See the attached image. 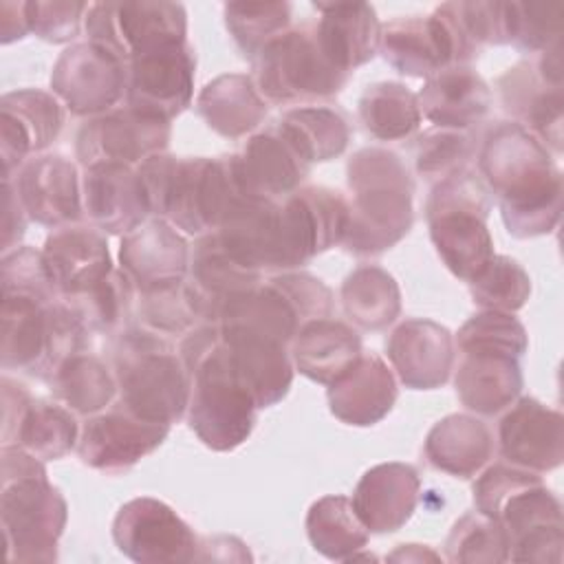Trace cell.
I'll return each instance as SVG.
<instances>
[{
    "label": "cell",
    "instance_id": "1",
    "mask_svg": "<svg viewBox=\"0 0 564 564\" xmlns=\"http://www.w3.org/2000/svg\"><path fill=\"white\" fill-rule=\"evenodd\" d=\"M478 170L516 238L553 231L562 212V172L551 152L516 121L498 123L478 154Z\"/></svg>",
    "mask_w": 564,
    "mask_h": 564
},
{
    "label": "cell",
    "instance_id": "2",
    "mask_svg": "<svg viewBox=\"0 0 564 564\" xmlns=\"http://www.w3.org/2000/svg\"><path fill=\"white\" fill-rule=\"evenodd\" d=\"M178 352L189 377V427L209 449H236L251 436L260 405L234 370L218 322L192 328Z\"/></svg>",
    "mask_w": 564,
    "mask_h": 564
},
{
    "label": "cell",
    "instance_id": "3",
    "mask_svg": "<svg viewBox=\"0 0 564 564\" xmlns=\"http://www.w3.org/2000/svg\"><path fill=\"white\" fill-rule=\"evenodd\" d=\"M150 216L170 220L187 236H205L220 227L225 214L242 196L231 156L154 154L137 165Z\"/></svg>",
    "mask_w": 564,
    "mask_h": 564
},
{
    "label": "cell",
    "instance_id": "4",
    "mask_svg": "<svg viewBox=\"0 0 564 564\" xmlns=\"http://www.w3.org/2000/svg\"><path fill=\"white\" fill-rule=\"evenodd\" d=\"M476 509L507 533L509 560H562V505L535 471L516 465H491L474 482Z\"/></svg>",
    "mask_w": 564,
    "mask_h": 564
},
{
    "label": "cell",
    "instance_id": "5",
    "mask_svg": "<svg viewBox=\"0 0 564 564\" xmlns=\"http://www.w3.org/2000/svg\"><path fill=\"white\" fill-rule=\"evenodd\" d=\"M352 203L344 247L355 256H372L394 247L414 223V183L399 154L364 148L346 165Z\"/></svg>",
    "mask_w": 564,
    "mask_h": 564
},
{
    "label": "cell",
    "instance_id": "6",
    "mask_svg": "<svg viewBox=\"0 0 564 564\" xmlns=\"http://www.w3.org/2000/svg\"><path fill=\"white\" fill-rule=\"evenodd\" d=\"M0 516L11 562H53L68 520V505L48 482L44 460L22 447L0 449Z\"/></svg>",
    "mask_w": 564,
    "mask_h": 564
},
{
    "label": "cell",
    "instance_id": "7",
    "mask_svg": "<svg viewBox=\"0 0 564 564\" xmlns=\"http://www.w3.org/2000/svg\"><path fill=\"white\" fill-rule=\"evenodd\" d=\"M330 289L308 273L273 275L229 297L218 315L223 337L289 348L300 328L330 317Z\"/></svg>",
    "mask_w": 564,
    "mask_h": 564
},
{
    "label": "cell",
    "instance_id": "8",
    "mask_svg": "<svg viewBox=\"0 0 564 564\" xmlns=\"http://www.w3.org/2000/svg\"><path fill=\"white\" fill-rule=\"evenodd\" d=\"M119 403L145 421L176 423L189 403V377L167 337L143 326L117 337L112 352Z\"/></svg>",
    "mask_w": 564,
    "mask_h": 564
},
{
    "label": "cell",
    "instance_id": "9",
    "mask_svg": "<svg viewBox=\"0 0 564 564\" xmlns=\"http://www.w3.org/2000/svg\"><path fill=\"white\" fill-rule=\"evenodd\" d=\"M90 328L64 297L2 295V368L24 370L48 381L73 355L82 352Z\"/></svg>",
    "mask_w": 564,
    "mask_h": 564
},
{
    "label": "cell",
    "instance_id": "10",
    "mask_svg": "<svg viewBox=\"0 0 564 564\" xmlns=\"http://www.w3.org/2000/svg\"><path fill=\"white\" fill-rule=\"evenodd\" d=\"M489 209L485 183L467 167L438 181L427 196L425 218L436 253L465 282L496 256L487 229Z\"/></svg>",
    "mask_w": 564,
    "mask_h": 564
},
{
    "label": "cell",
    "instance_id": "11",
    "mask_svg": "<svg viewBox=\"0 0 564 564\" xmlns=\"http://www.w3.org/2000/svg\"><path fill=\"white\" fill-rule=\"evenodd\" d=\"M350 75L322 53L313 24L286 29L256 57L251 82L269 104H306L337 95Z\"/></svg>",
    "mask_w": 564,
    "mask_h": 564
},
{
    "label": "cell",
    "instance_id": "12",
    "mask_svg": "<svg viewBox=\"0 0 564 564\" xmlns=\"http://www.w3.org/2000/svg\"><path fill=\"white\" fill-rule=\"evenodd\" d=\"M379 53L397 73L427 79L452 64H469L478 48L445 2L425 18L403 15L381 24Z\"/></svg>",
    "mask_w": 564,
    "mask_h": 564
},
{
    "label": "cell",
    "instance_id": "13",
    "mask_svg": "<svg viewBox=\"0 0 564 564\" xmlns=\"http://www.w3.org/2000/svg\"><path fill=\"white\" fill-rule=\"evenodd\" d=\"M88 42L128 64L152 48L187 40V13L178 2H95L86 13Z\"/></svg>",
    "mask_w": 564,
    "mask_h": 564
},
{
    "label": "cell",
    "instance_id": "14",
    "mask_svg": "<svg viewBox=\"0 0 564 564\" xmlns=\"http://www.w3.org/2000/svg\"><path fill=\"white\" fill-rule=\"evenodd\" d=\"M112 540L126 557L141 564L196 562L200 544L170 505L150 496L132 498L117 511Z\"/></svg>",
    "mask_w": 564,
    "mask_h": 564
},
{
    "label": "cell",
    "instance_id": "15",
    "mask_svg": "<svg viewBox=\"0 0 564 564\" xmlns=\"http://www.w3.org/2000/svg\"><path fill=\"white\" fill-rule=\"evenodd\" d=\"M196 55L192 44L174 42L132 57L126 64L130 108L172 123L192 101Z\"/></svg>",
    "mask_w": 564,
    "mask_h": 564
},
{
    "label": "cell",
    "instance_id": "16",
    "mask_svg": "<svg viewBox=\"0 0 564 564\" xmlns=\"http://www.w3.org/2000/svg\"><path fill=\"white\" fill-rule=\"evenodd\" d=\"M348 203L328 187H302L280 203L282 269L306 264L313 256L344 242Z\"/></svg>",
    "mask_w": 564,
    "mask_h": 564
},
{
    "label": "cell",
    "instance_id": "17",
    "mask_svg": "<svg viewBox=\"0 0 564 564\" xmlns=\"http://www.w3.org/2000/svg\"><path fill=\"white\" fill-rule=\"evenodd\" d=\"M170 143V123L143 115L128 104L90 117L77 132L75 154L84 167L97 163L139 165L145 159L165 152Z\"/></svg>",
    "mask_w": 564,
    "mask_h": 564
},
{
    "label": "cell",
    "instance_id": "18",
    "mask_svg": "<svg viewBox=\"0 0 564 564\" xmlns=\"http://www.w3.org/2000/svg\"><path fill=\"white\" fill-rule=\"evenodd\" d=\"M51 88L73 115L90 119L126 95V64L93 42H77L57 57Z\"/></svg>",
    "mask_w": 564,
    "mask_h": 564
},
{
    "label": "cell",
    "instance_id": "19",
    "mask_svg": "<svg viewBox=\"0 0 564 564\" xmlns=\"http://www.w3.org/2000/svg\"><path fill=\"white\" fill-rule=\"evenodd\" d=\"M79 432L73 410L31 399L22 383L2 377V445L22 447L40 460H55L77 445Z\"/></svg>",
    "mask_w": 564,
    "mask_h": 564
},
{
    "label": "cell",
    "instance_id": "20",
    "mask_svg": "<svg viewBox=\"0 0 564 564\" xmlns=\"http://www.w3.org/2000/svg\"><path fill=\"white\" fill-rule=\"evenodd\" d=\"M170 425L137 416L119 401L88 416L79 432V458L99 471L119 474L152 454L167 436Z\"/></svg>",
    "mask_w": 564,
    "mask_h": 564
},
{
    "label": "cell",
    "instance_id": "21",
    "mask_svg": "<svg viewBox=\"0 0 564 564\" xmlns=\"http://www.w3.org/2000/svg\"><path fill=\"white\" fill-rule=\"evenodd\" d=\"M64 126L62 101L37 88H22L0 99L2 176L13 178L26 159L48 148Z\"/></svg>",
    "mask_w": 564,
    "mask_h": 564
},
{
    "label": "cell",
    "instance_id": "22",
    "mask_svg": "<svg viewBox=\"0 0 564 564\" xmlns=\"http://www.w3.org/2000/svg\"><path fill=\"white\" fill-rule=\"evenodd\" d=\"M498 445L507 463L542 474L564 458V419L533 397L516 399L498 423Z\"/></svg>",
    "mask_w": 564,
    "mask_h": 564
},
{
    "label": "cell",
    "instance_id": "23",
    "mask_svg": "<svg viewBox=\"0 0 564 564\" xmlns=\"http://www.w3.org/2000/svg\"><path fill=\"white\" fill-rule=\"evenodd\" d=\"M13 183L18 198L31 220L44 227H64L82 218L84 200L79 174L73 161L59 154L29 159Z\"/></svg>",
    "mask_w": 564,
    "mask_h": 564
},
{
    "label": "cell",
    "instance_id": "24",
    "mask_svg": "<svg viewBox=\"0 0 564 564\" xmlns=\"http://www.w3.org/2000/svg\"><path fill=\"white\" fill-rule=\"evenodd\" d=\"M42 260L59 297L75 300L112 273L108 242L97 227L64 225L48 234Z\"/></svg>",
    "mask_w": 564,
    "mask_h": 564
},
{
    "label": "cell",
    "instance_id": "25",
    "mask_svg": "<svg viewBox=\"0 0 564 564\" xmlns=\"http://www.w3.org/2000/svg\"><path fill=\"white\" fill-rule=\"evenodd\" d=\"M119 262L137 291L143 293L183 282L189 273V249L170 220L152 216L123 234Z\"/></svg>",
    "mask_w": 564,
    "mask_h": 564
},
{
    "label": "cell",
    "instance_id": "26",
    "mask_svg": "<svg viewBox=\"0 0 564 564\" xmlns=\"http://www.w3.org/2000/svg\"><path fill=\"white\" fill-rule=\"evenodd\" d=\"M82 200L93 227L106 234H128L150 216L139 172L126 163L84 167Z\"/></svg>",
    "mask_w": 564,
    "mask_h": 564
},
{
    "label": "cell",
    "instance_id": "27",
    "mask_svg": "<svg viewBox=\"0 0 564 564\" xmlns=\"http://www.w3.org/2000/svg\"><path fill=\"white\" fill-rule=\"evenodd\" d=\"M386 350L401 383L412 390H432L449 379L454 337L432 319L410 317L401 322L390 333Z\"/></svg>",
    "mask_w": 564,
    "mask_h": 564
},
{
    "label": "cell",
    "instance_id": "28",
    "mask_svg": "<svg viewBox=\"0 0 564 564\" xmlns=\"http://www.w3.org/2000/svg\"><path fill=\"white\" fill-rule=\"evenodd\" d=\"M231 159L242 194L269 200L297 192L311 170L275 128L253 134Z\"/></svg>",
    "mask_w": 564,
    "mask_h": 564
},
{
    "label": "cell",
    "instance_id": "29",
    "mask_svg": "<svg viewBox=\"0 0 564 564\" xmlns=\"http://www.w3.org/2000/svg\"><path fill=\"white\" fill-rule=\"evenodd\" d=\"M421 478L408 463L370 467L352 491V507L370 533L399 531L414 513Z\"/></svg>",
    "mask_w": 564,
    "mask_h": 564
},
{
    "label": "cell",
    "instance_id": "30",
    "mask_svg": "<svg viewBox=\"0 0 564 564\" xmlns=\"http://www.w3.org/2000/svg\"><path fill=\"white\" fill-rule=\"evenodd\" d=\"M319 20L313 24L322 53L341 73L350 75L379 51L381 22L368 2H317Z\"/></svg>",
    "mask_w": 564,
    "mask_h": 564
},
{
    "label": "cell",
    "instance_id": "31",
    "mask_svg": "<svg viewBox=\"0 0 564 564\" xmlns=\"http://www.w3.org/2000/svg\"><path fill=\"white\" fill-rule=\"evenodd\" d=\"M456 394L465 408L482 416L507 410L524 386L520 357L505 350L469 348L458 350Z\"/></svg>",
    "mask_w": 564,
    "mask_h": 564
},
{
    "label": "cell",
    "instance_id": "32",
    "mask_svg": "<svg viewBox=\"0 0 564 564\" xmlns=\"http://www.w3.org/2000/svg\"><path fill=\"white\" fill-rule=\"evenodd\" d=\"M397 401V379L390 366L375 352L361 357L328 386L330 412L357 427L379 423Z\"/></svg>",
    "mask_w": 564,
    "mask_h": 564
},
{
    "label": "cell",
    "instance_id": "33",
    "mask_svg": "<svg viewBox=\"0 0 564 564\" xmlns=\"http://www.w3.org/2000/svg\"><path fill=\"white\" fill-rule=\"evenodd\" d=\"M416 99L421 115L447 130H467L480 123L491 108V90L471 64H452L434 73Z\"/></svg>",
    "mask_w": 564,
    "mask_h": 564
},
{
    "label": "cell",
    "instance_id": "34",
    "mask_svg": "<svg viewBox=\"0 0 564 564\" xmlns=\"http://www.w3.org/2000/svg\"><path fill=\"white\" fill-rule=\"evenodd\" d=\"M502 108L549 152H562V88L544 84L535 64L522 62L498 79Z\"/></svg>",
    "mask_w": 564,
    "mask_h": 564
},
{
    "label": "cell",
    "instance_id": "35",
    "mask_svg": "<svg viewBox=\"0 0 564 564\" xmlns=\"http://www.w3.org/2000/svg\"><path fill=\"white\" fill-rule=\"evenodd\" d=\"M196 291L205 322H218L223 304L253 289L262 282V273L240 264L220 242L218 234H205L196 240L194 251L189 256V280Z\"/></svg>",
    "mask_w": 564,
    "mask_h": 564
},
{
    "label": "cell",
    "instance_id": "36",
    "mask_svg": "<svg viewBox=\"0 0 564 564\" xmlns=\"http://www.w3.org/2000/svg\"><path fill=\"white\" fill-rule=\"evenodd\" d=\"M361 339L346 322L322 317L304 324L291 344L295 368L311 381L330 386L359 357Z\"/></svg>",
    "mask_w": 564,
    "mask_h": 564
},
{
    "label": "cell",
    "instance_id": "37",
    "mask_svg": "<svg viewBox=\"0 0 564 564\" xmlns=\"http://www.w3.org/2000/svg\"><path fill=\"white\" fill-rule=\"evenodd\" d=\"M491 430L469 414H449L441 419L425 438V456L432 467L456 476L471 478L494 454Z\"/></svg>",
    "mask_w": 564,
    "mask_h": 564
},
{
    "label": "cell",
    "instance_id": "38",
    "mask_svg": "<svg viewBox=\"0 0 564 564\" xmlns=\"http://www.w3.org/2000/svg\"><path fill=\"white\" fill-rule=\"evenodd\" d=\"M196 110L214 132L240 139L264 121L267 101L253 86L251 75L227 73L198 93Z\"/></svg>",
    "mask_w": 564,
    "mask_h": 564
},
{
    "label": "cell",
    "instance_id": "39",
    "mask_svg": "<svg viewBox=\"0 0 564 564\" xmlns=\"http://www.w3.org/2000/svg\"><path fill=\"white\" fill-rule=\"evenodd\" d=\"M273 128L308 165L339 156L350 141L348 119L328 106L308 104L291 108Z\"/></svg>",
    "mask_w": 564,
    "mask_h": 564
},
{
    "label": "cell",
    "instance_id": "40",
    "mask_svg": "<svg viewBox=\"0 0 564 564\" xmlns=\"http://www.w3.org/2000/svg\"><path fill=\"white\" fill-rule=\"evenodd\" d=\"M223 341L234 370L251 390L260 410L275 405L286 397L293 381L289 348L229 337H223Z\"/></svg>",
    "mask_w": 564,
    "mask_h": 564
},
{
    "label": "cell",
    "instance_id": "41",
    "mask_svg": "<svg viewBox=\"0 0 564 564\" xmlns=\"http://www.w3.org/2000/svg\"><path fill=\"white\" fill-rule=\"evenodd\" d=\"M53 397L82 416H93L112 405L117 397V379L108 366L90 352L68 357L48 379Z\"/></svg>",
    "mask_w": 564,
    "mask_h": 564
},
{
    "label": "cell",
    "instance_id": "42",
    "mask_svg": "<svg viewBox=\"0 0 564 564\" xmlns=\"http://www.w3.org/2000/svg\"><path fill=\"white\" fill-rule=\"evenodd\" d=\"M306 533L315 551L339 562H350L370 538V531L346 496H324L315 500L306 513Z\"/></svg>",
    "mask_w": 564,
    "mask_h": 564
},
{
    "label": "cell",
    "instance_id": "43",
    "mask_svg": "<svg viewBox=\"0 0 564 564\" xmlns=\"http://www.w3.org/2000/svg\"><path fill=\"white\" fill-rule=\"evenodd\" d=\"M346 315L366 330H381L401 313L397 280L381 267L366 264L346 275L341 284Z\"/></svg>",
    "mask_w": 564,
    "mask_h": 564
},
{
    "label": "cell",
    "instance_id": "44",
    "mask_svg": "<svg viewBox=\"0 0 564 564\" xmlns=\"http://www.w3.org/2000/svg\"><path fill=\"white\" fill-rule=\"evenodd\" d=\"M421 117L416 95L399 82L370 84L359 97V119L379 141L408 139Z\"/></svg>",
    "mask_w": 564,
    "mask_h": 564
},
{
    "label": "cell",
    "instance_id": "45",
    "mask_svg": "<svg viewBox=\"0 0 564 564\" xmlns=\"http://www.w3.org/2000/svg\"><path fill=\"white\" fill-rule=\"evenodd\" d=\"M137 286L123 269H112V273L101 280L93 291L82 297L66 300L79 313L90 333L121 335L128 330L132 317Z\"/></svg>",
    "mask_w": 564,
    "mask_h": 564
},
{
    "label": "cell",
    "instance_id": "46",
    "mask_svg": "<svg viewBox=\"0 0 564 564\" xmlns=\"http://www.w3.org/2000/svg\"><path fill=\"white\" fill-rule=\"evenodd\" d=\"M137 311L141 326L163 337L187 335L198 322H205L200 300L187 280L139 293Z\"/></svg>",
    "mask_w": 564,
    "mask_h": 564
},
{
    "label": "cell",
    "instance_id": "47",
    "mask_svg": "<svg viewBox=\"0 0 564 564\" xmlns=\"http://www.w3.org/2000/svg\"><path fill=\"white\" fill-rule=\"evenodd\" d=\"M227 31L245 57H256L291 22L289 2H229L223 9Z\"/></svg>",
    "mask_w": 564,
    "mask_h": 564
},
{
    "label": "cell",
    "instance_id": "48",
    "mask_svg": "<svg viewBox=\"0 0 564 564\" xmlns=\"http://www.w3.org/2000/svg\"><path fill=\"white\" fill-rule=\"evenodd\" d=\"M445 560L465 564H496L509 560V540L498 520L471 511L465 513L449 531Z\"/></svg>",
    "mask_w": 564,
    "mask_h": 564
},
{
    "label": "cell",
    "instance_id": "49",
    "mask_svg": "<svg viewBox=\"0 0 564 564\" xmlns=\"http://www.w3.org/2000/svg\"><path fill=\"white\" fill-rule=\"evenodd\" d=\"M469 293L482 311L513 313L531 295L529 273L509 256H494L471 280Z\"/></svg>",
    "mask_w": 564,
    "mask_h": 564
},
{
    "label": "cell",
    "instance_id": "50",
    "mask_svg": "<svg viewBox=\"0 0 564 564\" xmlns=\"http://www.w3.org/2000/svg\"><path fill=\"white\" fill-rule=\"evenodd\" d=\"M562 2H507V44L540 53L562 35Z\"/></svg>",
    "mask_w": 564,
    "mask_h": 564
},
{
    "label": "cell",
    "instance_id": "51",
    "mask_svg": "<svg viewBox=\"0 0 564 564\" xmlns=\"http://www.w3.org/2000/svg\"><path fill=\"white\" fill-rule=\"evenodd\" d=\"M474 152V139L465 130L434 128L423 132L414 145V167L427 181H443L465 170L467 159Z\"/></svg>",
    "mask_w": 564,
    "mask_h": 564
},
{
    "label": "cell",
    "instance_id": "52",
    "mask_svg": "<svg viewBox=\"0 0 564 564\" xmlns=\"http://www.w3.org/2000/svg\"><path fill=\"white\" fill-rule=\"evenodd\" d=\"M454 346L458 350H469V348L505 350L516 357H522L529 348V337L524 326L511 313L480 311L478 315L469 317L460 326L454 339Z\"/></svg>",
    "mask_w": 564,
    "mask_h": 564
},
{
    "label": "cell",
    "instance_id": "53",
    "mask_svg": "<svg viewBox=\"0 0 564 564\" xmlns=\"http://www.w3.org/2000/svg\"><path fill=\"white\" fill-rule=\"evenodd\" d=\"M33 295L40 300H57L53 289L42 251L33 247H15L9 253H2V295Z\"/></svg>",
    "mask_w": 564,
    "mask_h": 564
},
{
    "label": "cell",
    "instance_id": "54",
    "mask_svg": "<svg viewBox=\"0 0 564 564\" xmlns=\"http://www.w3.org/2000/svg\"><path fill=\"white\" fill-rule=\"evenodd\" d=\"M88 9L86 2H26L29 31L53 44L70 42L79 35Z\"/></svg>",
    "mask_w": 564,
    "mask_h": 564
},
{
    "label": "cell",
    "instance_id": "55",
    "mask_svg": "<svg viewBox=\"0 0 564 564\" xmlns=\"http://www.w3.org/2000/svg\"><path fill=\"white\" fill-rule=\"evenodd\" d=\"M26 212L18 198V192L11 181H4V216H2V253H9L18 247L26 227Z\"/></svg>",
    "mask_w": 564,
    "mask_h": 564
},
{
    "label": "cell",
    "instance_id": "56",
    "mask_svg": "<svg viewBox=\"0 0 564 564\" xmlns=\"http://www.w3.org/2000/svg\"><path fill=\"white\" fill-rule=\"evenodd\" d=\"M26 33H31L26 2H2L0 4V40H2V44L20 40Z\"/></svg>",
    "mask_w": 564,
    "mask_h": 564
},
{
    "label": "cell",
    "instance_id": "57",
    "mask_svg": "<svg viewBox=\"0 0 564 564\" xmlns=\"http://www.w3.org/2000/svg\"><path fill=\"white\" fill-rule=\"evenodd\" d=\"M390 562H441L443 557L423 544H399L397 551L388 555Z\"/></svg>",
    "mask_w": 564,
    "mask_h": 564
}]
</instances>
